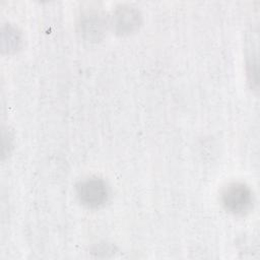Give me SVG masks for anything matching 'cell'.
<instances>
[{
	"label": "cell",
	"mask_w": 260,
	"mask_h": 260,
	"mask_svg": "<svg viewBox=\"0 0 260 260\" xmlns=\"http://www.w3.org/2000/svg\"><path fill=\"white\" fill-rule=\"evenodd\" d=\"M220 197L222 206L231 214L242 216L253 208V192L244 183H230L223 188Z\"/></svg>",
	"instance_id": "cell-1"
},
{
	"label": "cell",
	"mask_w": 260,
	"mask_h": 260,
	"mask_svg": "<svg viewBox=\"0 0 260 260\" xmlns=\"http://www.w3.org/2000/svg\"><path fill=\"white\" fill-rule=\"evenodd\" d=\"M76 195L82 205L88 208H99L108 201L110 189L102 178L88 177L77 184Z\"/></svg>",
	"instance_id": "cell-2"
},
{
	"label": "cell",
	"mask_w": 260,
	"mask_h": 260,
	"mask_svg": "<svg viewBox=\"0 0 260 260\" xmlns=\"http://www.w3.org/2000/svg\"><path fill=\"white\" fill-rule=\"evenodd\" d=\"M141 22L140 12L130 6L122 5L116 9L113 15V26L118 34L126 35L138 28Z\"/></svg>",
	"instance_id": "cell-3"
},
{
	"label": "cell",
	"mask_w": 260,
	"mask_h": 260,
	"mask_svg": "<svg viewBox=\"0 0 260 260\" xmlns=\"http://www.w3.org/2000/svg\"><path fill=\"white\" fill-rule=\"evenodd\" d=\"M83 34L89 39H99L100 35L103 34L104 21L96 14H89L82 22Z\"/></svg>",
	"instance_id": "cell-4"
}]
</instances>
